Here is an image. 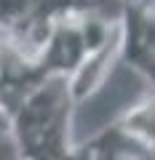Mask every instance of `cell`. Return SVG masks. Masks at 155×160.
<instances>
[{"mask_svg":"<svg viewBox=\"0 0 155 160\" xmlns=\"http://www.w3.org/2000/svg\"><path fill=\"white\" fill-rule=\"evenodd\" d=\"M75 96L67 75H48L35 86L11 112V136L19 147V158H72L70 126H72Z\"/></svg>","mask_w":155,"mask_h":160,"instance_id":"1","label":"cell"},{"mask_svg":"<svg viewBox=\"0 0 155 160\" xmlns=\"http://www.w3.org/2000/svg\"><path fill=\"white\" fill-rule=\"evenodd\" d=\"M72 158H155V91L126 109L115 123H110L86 144L72 147Z\"/></svg>","mask_w":155,"mask_h":160,"instance_id":"2","label":"cell"},{"mask_svg":"<svg viewBox=\"0 0 155 160\" xmlns=\"http://www.w3.org/2000/svg\"><path fill=\"white\" fill-rule=\"evenodd\" d=\"M121 53L128 67L155 83V3L128 0L121 16Z\"/></svg>","mask_w":155,"mask_h":160,"instance_id":"3","label":"cell"},{"mask_svg":"<svg viewBox=\"0 0 155 160\" xmlns=\"http://www.w3.org/2000/svg\"><path fill=\"white\" fill-rule=\"evenodd\" d=\"M121 38H123V29H121V22H118V27L110 32V38L99 48L88 51L80 59V64L67 75V83H70L75 102H83L86 96H91L102 88V83L107 80L110 69H112V62L121 53Z\"/></svg>","mask_w":155,"mask_h":160,"instance_id":"4","label":"cell"},{"mask_svg":"<svg viewBox=\"0 0 155 160\" xmlns=\"http://www.w3.org/2000/svg\"><path fill=\"white\" fill-rule=\"evenodd\" d=\"M0 158H19V147L11 131H0Z\"/></svg>","mask_w":155,"mask_h":160,"instance_id":"5","label":"cell"},{"mask_svg":"<svg viewBox=\"0 0 155 160\" xmlns=\"http://www.w3.org/2000/svg\"><path fill=\"white\" fill-rule=\"evenodd\" d=\"M0 131H11V120H8V115L0 109Z\"/></svg>","mask_w":155,"mask_h":160,"instance_id":"6","label":"cell"}]
</instances>
